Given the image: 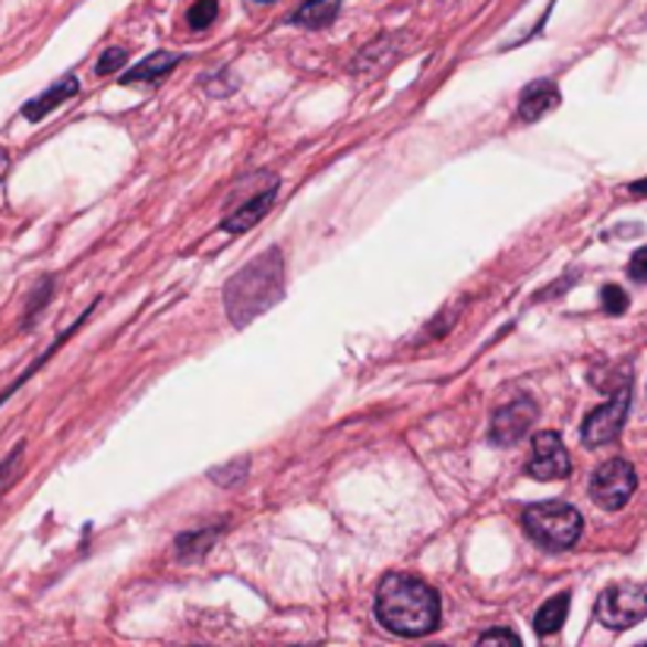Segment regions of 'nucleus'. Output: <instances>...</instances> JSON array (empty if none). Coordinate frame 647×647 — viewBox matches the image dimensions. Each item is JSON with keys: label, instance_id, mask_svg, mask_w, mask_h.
I'll return each instance as SVG.
<instances>
[{"label": "nucleus", "instance_id": "6e6552de", "mask_svg": "<svg viewBox=\"0 0 647 647\" xmlns=\"http://www.w3.org/2000/svg\"><path fill=\"white\" fill-rule=\"evenodd\" d=\"M528 474L534 480H565L572 474V458L562 446V436L553 429H543L531 439V462Z\"/></svg>", "mask_w": 647, "mask_h": 647}, {"label": "nucleus", "instance_id": "f8f14e48", "mask_svg": "<svg viewBox=\"0 0 647 647\" xmlns=\"http://www.w3.org/2000/svg\"><path fill=\"white\" fill-rule=\"evenodd\" d=\"M180 61H183V54L156 51V54H152V57H146L142 64H136L134 70H127V73L120 76V83H124V86H136V83H158V79H165L171 70L178 67Z\"/></svg>", "mask_w": 647, "mask_h": 647}, {"label": "nucleus", "instance_id": "f257e3e1", "mask_svg": "<svg viewBox=\"0 0 647 647\" xmlns=\"http://www.w3.org/2000/svg\"><path fill=\"white\" fill-rule=\"evenodd\" d=\"M439 594L426 581L392 572L380 581L376 591V619L385 632L402 638H424L439 628Z\"/></svg>", "mask_w": 647, "mask_h": 647}, {"label": "nucleus", "instance_id": "4468645a", "mask_svg": "<svg viewBox=\"0 0 647 647\" xmlns=\"http://www.w3.org/2000/svg\"><path fill=\"white\" fill-rule=\"evenodd\" d=\"M341 10V0H304L297 7V13L290 17V23L304 25V29H326Z\"/></svg>", "mask_w": 647, "mask_h": 647}, {"label": "nucleus", "instance_id": "423d86ee", "mask_svg": "<svg viewBox=\"0 0 647 647\" xmlns=\"http://www.w3.org/2000/svg\"><path fill=\"white\" fill-rule=\"evenodd\" d=\"M628 404H632V385L625 382L613 392V399L601 407H594L584 424H581V443L587 448L609 446L619 433H623L625 417H628Z\"/></svg>", "mask_w": 647, "mask_h": 647}, {"label": "nucleus", "instance_id": "f3484780", "mask_svg": "<svg viewBox=\"0 0 647 647\" xmlns=\"http://www.w3.org/2000/svg\"><path fill=\"white\" fill-rule=\"evenodd\" d=\"M246 474H250V458H237V462H231V465H224V468H212V480L219 484V487H237L241 480H246Z\"/></svg>", "mask_w": 647, "mask_h": 647}, {"label": "nucleus", "instance_id": "a878e982", "mask_svg": "<svg viewBox=\"0 0 647 647\" xmlns=\"http://www.w3.org/2000/svg\"><path fill=\"white\" fill-rule=\"evenodd\" d=\"M256 3H272V0H256Z\"/></svg>", "mask_w": 647, "mask_h": 647}, {"label": "nucleus", "instance_id": "0eeeda50", "mask_svg": "<svg viewBox=\"0 0 647 647\" xmlns=\"http://www.w3.org/2000/svg\"><path fill=\"white\" fill-rule=\"evenodd\" d=\"M540 407L531 395H518L509 404H502L496 414H492L490 424V443L492 446H515L528 436V429L534 426Z\"/></svg>", "mask_w": 647, "mask_h": 647}, {"label": "nucleus", "instance_id": "a211bd4d", "mask_svg": "<svg viewBox=\"0 0 647 647\" xmlns=\"http://www.w3.org/2000/svg\"><path fill=\"white\" fill-rule=\"evenodd\" d=\"M215 17H219V0H197L187 10V23H190V29H200V32L215 23Z\"/></svg>", "mask_w": 647, "mask_h": 647}, {"label": "nucleus", "instance_id": "2eb2a0df", "mask_svg": "<svg viewBox=\"0 0 647 647\" xmlns=\"http://www.w3.org/2000/svg\"><path fill=\"white\" fill-rule=\"evenodd\" d=\"M569 594H556L553 601H547L540 609L534 613V632L537 635H556L562 623H565V616H569Z\"/></svg>", "mask_w": 647, "mask_h": 647}, {"label": "nucleus", "instance_id": "6ab92c4d", "mask_svg": "<svg viewBox=\"0 0 647 647\" xmlns=\"http://www.w3.org/2000/svg\"><path fill=\"white\" fill-rule=\"evenodd\" d=\"M601 304L609 316H619V312L628 310V294H625L619 285H606V288L601 290Z\"/></svg>", "mask_w": 647, "mask_h": 647}, {"label": "nucleus", "instance_id": "4be33fe9", "mask_svg": "<svg viewBox=\"0 0 647 647\" xmlns=\"http://www.w3.org/2000/svg\"><path fill=\"white\" fill-rule=\"evenodd\" d=\"M628 278L632 282H647V246L632 253V259H628Z\"/></svg>", "mask_w": 647, "mask_h": 647}, {"label": "nucleus", "instance_id": "9d476101", "mask_svg": "<svg viewBox=\"0 0 647 647\" xmlns=\"http://www.w3.org/2000/svg\"><path fill=\"white\" fill-rule=\"evenodd\" d=\"M559 105V86L553 79H537L531 86H524L518 98V117L524 124H534L543 114H550Z\"/></svg>", "mask_w": 647, "mask_h": 647}, {"label": "nucleus", "instance_id": "1a4fd4ad", "mask_svg": "<svg viewBox=\"0 0 647 647\" xmlns=\"http://www.w3.org/2000/svg\"><path fill=\"white\" fill-rule=\"evenodd\" d=\"M275 197H278V178L272 174L266 180V187L259 193H250V200L241 202L234 212H227L222 219V227L227 234H244L256 222H263L268 215V209L275 205Z\"/></svg>", "mask_w": 647, "mask_h": 647}, {"label": "nucleus", "instance_id": "5701e85b", "mask_svg": "<svg viewBox=\"0 0 647 647\" xmlns=\"http://www.w3.org/2000/svg\"><path fill=\"white\" fill-rule=\"evenodd\" d=\"M492 641H509V645H521V638L509 632V628H490L480 635V645H492Z\"/></svg>", "mask_w": 647, "mask_h": 647}, {"label": "nucleus", "instance_id": "b1692460", "mask_svg": "<svg viewBox=\"0 0 647 647\" xmlns=\"http://www.w3.org/2000/svg\"><path fill=\"white\" fill-rule=\"evenodd\" d=\"M7 171H10V152L0 146V180L7 178Z\"/></svg>", "mask_w": 647, "mask_h": 647}, {"label": "nucleus", "instance_id": "ddd939ff", "mask_svg": "<svg viewBox=\"0 0 647 647\" xmlns=\"http://www.w3.org/2000/svg\"><path fill=\"white\" fill-rule=\"evenodd\" d=\"M224 531V521H215V524H209V528H197V531H187V534H180L174 540V553H178L180 562H193V559H202L212 547H215V540L222 537Z\"/></svg>", "mask_w": 647, "mask_h": 647}, {"label": "nucleus", "instance_id": "f03ea898", "mask_svg": "<svg viewBox=\"0 0 647 647\" xmlns=\"http://www.w3.org/2000/svg\"><path fill=\"white\" fill-rule=\"evenodd\" d=\"M285 294V256L282 250L268 246L250 266H244L224 285V312L227 319L244 329L256 316L272 310Z\"/></svg>", "mask_w": 647, "mask_h": 647}, {"label": "nucleus", "instance_id": "412c9836", "mask_svg": "<svg viewBox=\"0 0 647 647\" xmlns=\"http://www.w3.org/2000/svg\"><path fill=\"white\" fill-rule=\"evenodd\" d=\"M51 290H54V278H45V282L39 285V290H32V300H29V307H25L23 326H32V316L42 310L47 300H51Z\"/></svg>", "mask_w": 647, "mask_h": 647}, {"label": "nucleus", "instance_id": "393cba45", "mask_svg": "<svg viewBox=\"0 0 647 647\" xmlns=\"http://www.w3.org/2000/svg\"><path fill=\"white\" fill-rule=\"evenodd\" d=\"M628 190H632L635 197H647V180H641V183H632Z\"/></svg>", "mask_w": 647, "mask_h": 647}, {"label": "nucleus", "instance_id": "aec40b11", "mask_svg": "<svg viewBox=\"0 0 647 647\" xmlns=\"http://www.w3.org/2000/svg\"><path fill=\"white\" fill-rule=\"evenodd\" d=\"M124 64H127V47H108V51L98 57L95 73H98V76H112L114 70H120Z\"/></svg>", "mask_w": 647, "mask_h": 647}, {"label": "nucleus", "instance_id": "7ed1b4c3", "mask_svg": "<svg viewBox=\"0 0 647 647\" xmlns=\"http://www.w3.org/2000/svg\"><path fill=\"white\" fill-rule=\"evenodd\" d=\"M524 534L543 550H572L579 543L581 531H584V518L575 506L569 502H534L521 515Z\"/></svg>", "mask_w": 647, "mask_h": 647}, {"label": "nucleus", "instance_id": "39448f33", "mask_svg": "<svg viewBox=\"0 0 647 647\" xmlns=\"http://www.w3.org/2000/svg\"><path fill=\"white\" fill-rule=\"evenodd\" d=\"M638 490V474L635 468L625 462V458H609L603 462L601 468L591 474V484H587V492L591 499L606 509V512H619L628 506V499Z\"/></svg>", "mask_w": 647, "mask_h": 647}, {"label": "nucleus", "instance_id": "dca6fc26", "mask_svg": "<svg viewBox=\"0 0 647 647\" xmlns=\"http://www.w3.org/2000/svg\"><path fill=\"white\" fill-rule=\"evenodd\" d=\"M23 455H25V443L13 448L7 458H0V499H3V492L13 487V480L20 477V465H23Z\"/></svg>", "mask_w": 647, "mask_h": 647}, {"label": "nucleus", "instance_id": "20e7f679", "mask_svg": "<svg viewBox=\"0 0 647 647\" xmlns=\"http://www.w3.org/2000/svg\"><path fill=\"white\" fill-rule=\"evenodd\" d=\"M597 619L613 632H623L647 619V581L609 584L597 601Z\"/></svg>", "mask_w": 647, "mask_h": 647}, {"label": "nucleus", "instance_id": "9b49d317", "mask_svg": "<svg viewBox=\"0 0 647 647\" xmlns=\"http://www.w3.org/2000/svg\"><path fill=\"white\" fill-rule=\"evenodd\" d=\"M79 92V79L70 73V76H64L61 83H54L51 89L42 92L39 98H32V102H25L23 105V117L25 120H32V124H39V120H45L47 114L54 112V108H61L64 102H70L73 95Z\"/></svg>", "mask_w": 647, "mask_h": 647}]
</instances>
